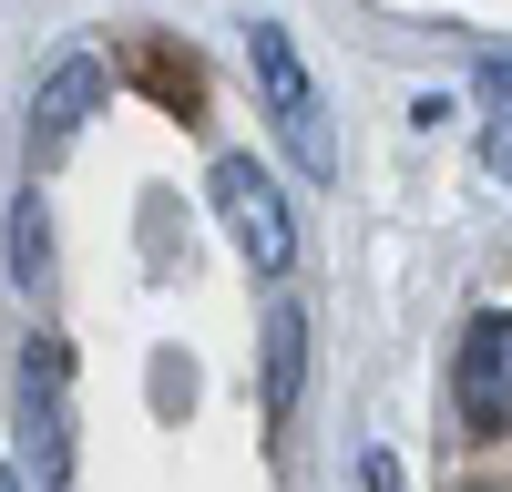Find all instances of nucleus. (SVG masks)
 I'll list each match as a JSON object with an SVG mask.
<instances>
[{
    "label": "nucleus",
    "mask_w": 512,
    "mask_h": 492,
    "mask_svg": "<svg viewBox=\"0 0 512 492\" xmlns=\"http://www.w3.org/2000/svg\"><path fill=\"white\" fill-rule=\"evenodd\" d=\"M451 400H461V431H512V318H472V339H461V369H451Z\"/></svg>",
    "instance_id": "7ed1b4c3"
},
{
    "label": "nucleus",
    "mask_w": 512,
    "mask_h": 492,
    "mask_svg": "<svg viewBox=\"0 0 512 492\" xmlns=\"http://www.w3.org/2000/svg\"><path fill=\"white\" fill-rule=\"evenodd\" d=\"M21 441H31V482L62 492V472H72V431H62V339H31V349H21Z\"/></svg>",
    "instance_id": "20e7f679"
},
{
    "label": "nucleus",
    "mask_w": 512,
    "mask_h": 492,
    "mask_svg": "<svg viewBox=\"0 0 512 492\" xmlns=\"http://www.w3.org/2000/svg\"><path fill=\"white\" fill-rule=\"evenodd\" d=\"M472 93H482L492 113H512V62H482V72H472Z\"/></svg>",
    "instance_id": "6e6552de"
},
{
    "label": "nucleus",
    "mask_w": 512,
    "mask_h": 492,
    "mask_svg": "<svg viewBox=\"0 0 512 492\" xmlns=\"http://www.w3.org/2000/svg\"><path fill=\"white\" fill-rule=\"evenodd\" d=\"M308 390V308H267V421H287Z\"/></svg>",
    "instance_id": "423d86ee"
},
{
    "label": "nucleus",
    "mask_w": 512,
    "mask_h": 492,
    "mask_svg": "<svg viewBox=\"0 0 512 492\" xmlns=\"http://www.w3.org/2000/svg\"><path fill=\"white\" fill-rule=\"evenodd\" d=\"M246 62H256V93H267L287 154L308 164V175H338V134H328V113H318V82H308V62H297V41L277 21H246Z\"/></svg>",
    "instance_id": "f257e3e1"
},
{
    "label": "nucleus",
    "mask_w": 512,
    "mask_h": 492,
    "mask_svg": "<svg viewBox=\"0 0 512 492\" xmlns=\"http://www.w3.org/2000/svg\"><path fill=\"white\" fill-rule=\"evenodd\" d=\"M11 277L31 287V298L52 287V226H41V195H21V205H11Z\"/></svg>",
    "instance_id": "0eeeda50"
},
{
    "label": "nucleus",
    "mask_w": 512,
    "mask_h": 492,
    "mask_svg": "<svg viewBox=\"0 0 512 492\" xmlns=\"http://www.w3.org/2000/svg\"><path fill=\"white\" fill-rule=\"evenodd\" d=\"M492 164H502V175H512V144H492Z\"/></svg>",
    "instance_id": "1a4fd4ad"
},
{
    "label": "nucleus",
    "mask_w": 512,
    "mask_h": 492,
    "mask_svg": "<svg viewBox=\"0 0 512 492\" xmlns=\"http://www.w3.org/2000/svg\"><path fill=\"white\" fill-rule=\"evenodd\" d=\"M216 216H226L236 257L256 277H287L297 267V216H287V195H277V175L256 154H216Z\"/></svg>",
    "instance_id": "f03ea898"
},
{
    "label": "nucleus",
    "mask_w": 512,
    "mask_h": 492,
    "mask_svg": "<svg viewBox=\"0 0 512 492\" xmlns=\"http://www.w3.org/2000/svg\"><path fill=\"white\" fill-rule=\"evenodd\" d=\"M103 103V62L93 52H62L52 72H41V93H31V164H62V144L82 134V113H93Z\"/></svg>",
    "instance_id": "39448f33"
}]
</instances>
